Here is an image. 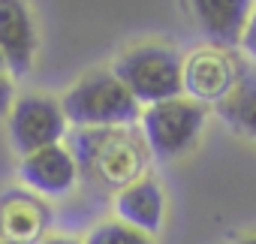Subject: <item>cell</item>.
Masks as SVG:
<instances>
[{
	"label": "cell",
	"instance_id": "cell-1",
	"mask_svg": "<svg viewBox=\"0 0 256 244\" xmlns=\"http://www.w3.org/2000/svg\"><path fill=\"white\" fill-rule=\"evenodd\" d=\"M70 151L78 163V172H84L88 181L106 190H124L126 184L139 181L151 154L145 139L126 127L76 130Z\"/></svg>",
	"mask_w": 256,
	"mask_h": 244
},
{
	"label": "cell",
	"instance_id": "cell-2",
	"mask_svg": "<svg viewBox=\"0 0 256 244\" xmlns=\"http://www.w3.org/2000/svg\"><path fill=\"white\" fill-rule=\"evenodd\" d=\"M60 108L78 130L126 127L142 114L136 96L124 88V82L112 70H90L76 78L72 88L64 94Z\"/></svg>",
	"mask_w": 256,
	"mask_h": 244
},
{
	"label": "cell",
	"instance_id": "cell-3",
	"mask_svg": "<svg viewBox=\"0 0 256 244\" xmlns=\"http://www.w3.org/2000/svg\"><path fill=\"white\" fill-rule=\"evenodd\" d=\"M112 72L139 106L184 96V58L166 42H136L114 58Z\"/></svg>",
	"mask_w": 256,
	"mask_h": 244
},
{
	"label": "cell",
	"instance_id": "cell-4",
	"mask_svg": "<svg viewBox=\"0 0 256 244\" xmlns=\"http://www.w3.org/2000/svg\"><path fill=\"white\" fill-rule=\"evenodd\" d=\"M205 118L208 106L190 96L154 102L142 112V139L157 160H175L193 148L205 127Z\"/></svg>",
	"mask_w": 256,
	"mask_h": 244
},
{
	"label": "cell",
	"instance_id": "cell-5",
	"mask_svg": "<svg viewBox=\"0 0 256 244\" xmlns=\"http://www.w3.org/2000/svg\"><path fill=\"white\" fill-rule=\"evenodd\" d=\"M70 120L60 108V100L46 94H24L12 102L10 112V139L12 148L28 157L34 151L60 145L66 136Z\"/></svg>",
	"mask_w": 256,
	"mask_h": 244
},
{
	"label": "cell",
	"instance_id": "cell-6",
	"mask_svg": "<svg viewBox=\"0 0 256 244\" xmlns=\"http://www.w3.org/2000/svg\"><path fill=\"white\" fill-rule=\"evenodd\" d=\"M241 76L244 66L235 60V52L208 42L184 58V96L202 106H220Z\"/></svg>",
	"mask_w": 256,
	"mask_h": 244
},
{
	"label": "cell",
	"instance_id": "cell-7",
	"mask_svg": "<svg viewBox=\"0 0 256 244\" xmlns=\"http://www.w3.org/2000/svg\"><path fill=\"white\" fill-rule=\"evenodd\" d=\"M36 24L28 0H0V48L6 54V70L24 76L36 58Z\"/></svg>",
	"mask_w": 256,
	"mask_h": 244
},
{
	"label": "cell",
	"instance_id": "cell-8",
	"mask_svg": "<svg viewBox=\"0 0 256 244\" xmlns=\"http://www.w3.org/2000/svg\"><path fill=\"white\" fill-rule=\"evenodd\" d=\"M18 172L24 184L42 196H66L78 181V163L64 142L22 157Z\"/></svg>",
	"mask_w": 256,
	"mask_h": 244
},
{
	"label": "cell",
	"instance_id": "cell-9",
	"mask_svg": "<svg viewBox=\"0 0 256 244\" xmlns=\"http://www.w3.org/2000/svg\"><path fill=\"white\" fill-rule=\"evenodd\" d=\"M48 205L24 190L0 196V241L6 244H40L48 229Z\"/></svg>",
	"mask_w": 256,
	"mask_h": 244
},
{
	"label": "cell",
	"instance_id": "cell-10",
	"mask_svg": "<svg viewBox=\"0 0 256 244\" xmlns=\"http://www.w3.org/2000/svg\"><path fill=\"white\" fill-rule=\"evenodd\" d=\"M187 6L211 46L235 48L241 42L256 0H187Z\"/></svg>",
	"mask_w": 256,
	"mask_h": 244
},
{
	"label": "cell",
	"instance_id": "cell-11",
	"mask_svg": "<svg viewBox=\"0 0 256 244\" xmlns=\"http://www.w3.org/2000/svg\"><path fill=\"white\" fill-rule=\"evenodd\" d=\"M114 211L118 220L133 226L145 235H154L163 229L166 217V193L154 178H139L133 184H126L114 196Z\"/></svg>",
	"mask_w": 256,
	"mask_h": 244
},
{
	"label": "cell",
	"instance_id": "cell-12",
	"mask_svg": "<svg viewBox=\"0 0 256 244\" xmlns=\"http://www.w3.org/2000/svg\"><path fill=\"white\" fill-rule=\"evenodd\" d=\"M220 118L232 130H238L247 139H256V76L244 70L241 82L232 88V94L217 106Z\"/></svg>",
	"mask_w": 256,
	"mask_h": 244
},
{
	"label": "cell",
	"instance_id": "cell-13",
	"mask_svg": "<svg viewBox=\"0 0 256 244\" xmlns=\"http://www.w3.org/2000/svg\"><path fill=\"white\" fill-rule=\"evenodd\" d=\"M84 244H154V238L120 220H102L88 232Z\"/></svg>",
	"mask_w": 256,
	"mask_h": 244
},
{
	"label": "cell",
	"instance_id": "cell-14",
	"mask_svg": "<svg viewBox=\"0 0 256 244\" xmlns=\"http://www.w3.org/2000/svg\"><path fill=\"white\" fill-rule=\"evenodd\" d=\"M238 48L250 58V60H256V6H253V12H250V22H247V28H244V34H241V42H238Z\"/></svg>",
	"mask_w": 256,
	"mask_h": 244
},
{
	"label": "cell",
	"instance_id": "cell-15",
	"mask_svg": "<svg viewBox=\"0 0 256 244\" xmlns=\"http://www.w3.org/2000/svg\"><path fill=\"white\" fill-rule=\"evenodd\" d=\"M12 96H16L12 78L6 72H0V114H10L12 112Z\"/></svg>",
	"mask_w": 256,
	"mask_h": 244
},
{
	"label": "cell",
	"instance_id": "cell-16",
	"mask_svg": "<svg viewBox=\"0 0 256 244\" xmlns=\"http://www.w3.org/2000/svg\"><path fill=\"white\" fill-rule=\"evenodd\" d=\"M40 244H84L78 238H70V235H54V238H42Z\"/></svg>",
	"mask_w": 256,
	"mask_h": 244
},
{
	"label": "cell",
	"instance_id": "cell-17",
	"mask_svg": "<svg viewBox=\"0 0 256 244\" xmlns=\"http://www.w3.org/2000/svg\"><path fill=\"white\" fill-rule=\"evenodd\" d=\"M232 244H256V229H253V232H244V235H238Z\"/></svg>",
	"mask_w": 256,
	"mask_h": 244
},
{
	"label": "cell",
	"instance_id": "cell-18",
	"mask_svg": "<svg viewBox=\"0 0 256 244\" xmlns=\"http://www.w3.org/2000/svg\"><path fill=\"white\" fill-rule=\"evenodd\" d=\"M6 70V54H4V48H0V72Z\"/></svg>",
	"mask_w": 256,
	"mask_h": 244
},
{
	"label": "cell",
	"instance_id": "cell-19",
	"mask_svg": "<svg viewBox=\"0 0 256 244\" xmlns=\"http://www.w3.org/2000/svg\"><path fill=\"white\" fill-rule=\"evenodd\" d=\"M0 244H6V241H0Z\"/></svg>",
	"mask_w": 256,
	"mask_h": 244
}]
</instances>
